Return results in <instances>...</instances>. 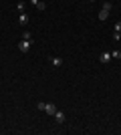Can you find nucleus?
I'll return each instance as SVG.
<instances>
[{"instance_id":"20e7f679","label":"nucleus","mask_w":121,"mask_h":135,"mask_svg":"<svg viewBox=\"0 0 121 135\" xmlns=\"http://www.w3.org/2000/svg\"><path fill=\"white\" fill-rule=\"evenodd\" d=\"M26 22H28V14H26V12H20V14H18V24H20V26H26Z\"/></svg>"},{"instance_id":"2eb2a0df","label":"nucleus","mask_w":121,"mask_h":135,"mask_svg":"<svg viewBox=\"0 0 121 135\" xmlns=\"http://www.w3.org/2000/svg\"><path fill=\"white\" fill-rule=\"evenodd\" d=\"M91 2H95V0H91Z\"/></svg>"},{"instance_id":"f8f14e48","label":"nucleus","mask_w":121,"mask_h":135,"mask_svg":"<svg viewBox=\"0 0 121 135\" xmlns=\"http://www.w3.org/2000/svg\"><path fill=\"white\" fill-rule=\"evenodd\" d=\"M22 38H26V40H32V36H30V32H22Z\"/></svg>"},{"instance_id":"f257e3e1","label":"nucleus","mask_w":121,"mask_h":135,"mask_svg":"<svg viewBox=\"0 0 121 135\" xmlns=\"http://www.w3.org/2000/svg\"><path fill=\"white\" fill-rule=\"evenodd\" d=\"M38 109H40V111H45L46 115H55V113L59 111L55 103H38Z\"/></svg>"},{"instance_id":"423d86ee","label":"nucleus","mask_w":121,"mask_h":135,"mask_svg":"<svg viewBox=\"0 0 121 135\" xmlns=\"http://www.w3.org/2000/svg\"><path fill=\"white\" fill-rule=\"evenodd\" d=\"M52 117L57 119V123H65V119H67V117H65V113H63V111H57L55 115H52Z\"/></svg>"},{"instance_id":"9d476101","label":"nucleus","mask_w":121,"mask_h":135,"mask_svg":"<svg viewBox=\"0 0 121 135\" xmlns=\"http://www.w3.org/2000/svg\"><path fill=\"white\" fill-rule=\"evenodd\" d=\"M113 28H115V32H121V20H117V22H115V26H113Z\"/></svg>"},{"instance_id":"7ed1b4c3","label":"nucleus","mask_w":121,"mask_h":135,"mask_svg":"<svg viewBox=\"0 0 121 135\" xmlns=\"http://www.w3.org/2000/svg\"><path fill=\"white\" fill-rule=\"evenodd\" d=\"M32 46V40H26V38H22L20 42H18V51L20 52H28V49Z\"/></svg>"},{"instance_id":"9b49d317","label":"nucleus","mask_w":121,"mask_h":135,"mask_svg":"<svg viewBox=\"0 0 121 135\" xmlns=\"http://www.w3.org/2000/svg\"><path fill=\"white\" fill-rule=\"evenodd\" d=\"M36 8H38V10H45L46 4H45V2H38V4H36Z\"/></svg>"},{"instance_id":"ddd939ff","label":"nucleus","mask_w":121,"mask_h":135,"mask_svg":"<svg viewBox=\"0 0 121 135\" xmlns=\"http://www.w3.org/2000/svg\"><path fill=\"white\" fill-rule=\"evenodd\" d=\"M28 2H30V4H35V6H36V4L40 2V0H28Z\"/></svg>"},{"instance_id":"0eeeda50","label":"nucleus","mask_w":121,"mask_h":135,"mask_svg":"<svg viewBox=\"0 0 121 135\" xmlns=\"http://www.w3.org/2000/svg\"><path fill=\"white\" fill-rule=\"evenodd\" d=\"M49 61H51V65H52V67H61V65H63V61H61L59 56H51Z\"/></svg>"},{"instance_id":"4468645a","label":"nucleus","mask_w":121,"mask_h":135,"mask_svg":"<svg viewBox=\"0 0 121 135\" xmlns=\"http://www.w3.org/2000/svg\"><path fill=\"white\" fill-rule=\"evenodd\" d=\"M0 52H2V49H0Z\"/></svg>"},{"instance_id":"39448f33","label":"nucleus","mask_w":121,"mask_h":135,"mask_svg":"<svg viewBox=\"0 0 121 135\" xmlns=\"http://www.w3.org/2000/svg\"><path fill=\"white\" fill-rule=\"evenodd\" d=\"M99 61L103 62V65H107V62L111 61V55L109 52H101V55H99Z\"/></svg>"},{"instance_id":"6e6552de","label":"nucleus","mask_w":121,"mask_h":135,"mask_svg":"<svg viewBox=\"0 0 121 135\" xmlns=\"http://www.w3.org/2000/svg\"><path fill=\"white\" fill-rule=\"evenodd\" d=\"M24 6H26V4H24V0H20V2L16 4V10L18 12H24Z\"/></svg>"},{"instance_id":"f03ea898","label":"nucleus","mask_w":121,"mask_h":135,"mask_svg":"<svg viewBox=\"0 0 121 135\" xmlns=\"http://www.w3.org/2000/svg\"><path fill=\"white\" fill-rule=\"evenodd\" d=\"M111 8H113V4H111V2H105V4H103V8H101V12H99V20H101V22H103V20H107Z\"/></svg>"},{"instance_id":"1a4fd4ad","label":"nucleus","mask_w":121,"mask_h":135,"mask_svg":"<svg viewBox=\"0 0 121 135\" xmlns=\"http://www.w3.org/2000/svg\"><path fill=\"white\" fill-rule=\"evenodd\" d=\"M111 59L119 61V59H121V51H113V52H111Z\"/></svg>"},{"instance_id":"dca6fc26","label":"nucleus","mask_w":121,"mask_h":135,"mask_svg":"<svg viewBox=\"0 0 121 135\" xmlns=\"http://www.w3.org/2000/svg\"><path fill=\"white\" fill-rule=\"evenodd\" d=\"M119 4H121V2H119Z\"/></svg>"}]
</instances>
